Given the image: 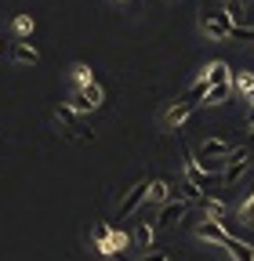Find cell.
Here are the masks:
<instances>
[{
  "instance_id": "6da1fadb",
  "label": "cell",
  "mask_w": 254,
  "mask_h": 261,
  "mask_svg": "<svg viewBox=\"0 0 254 261\" xmlns=\"http://www.w3.org/2000/svg\"><path fill=\"white\" fill-rule=\"evenodd\" d=\"M55 116L62 120V127H66V135H69L73 142H91V138H94V130L84 123V113H77L73 106H58Z\"/></svg>"
},
{
  "instance_id": "7a4b0ae2",
  "label": "cell",
  "mask_w": 254,
  "mask_h": 261,
  "mask_svg": "<svg viewBox=\"0 0 254 261\" xmlns=\"http://www.w3.org/2000/svg\"><path fill=\"white\" fill-rule=\"evenodd\" d=\"M250 145H240V149H233V156H225V167H221V185H236L243 174H247V167H250Z\"/></svg>"
},
{
  "instance_id": "3957f363",
  "label": "cell",
  "mask_w": 254,
  "mask_h": 261,
  "mask_svg": "<svg viewBox=\"0 0 254 261\" xmlns=\"http://www.w3.org/2000/svg\"><path fill=\"white\" fill-rule=\"evenodd\" d=\"M200 29L211 40H229L233 37V22L225 11H200Z\"/></svg>"
},
{
  "instance_id": "277c9868",
  "label": "cell",
  "mask_w": 254,
  "mask_h": 261,
  "mask_svg": "<svg viewBox=\"0 0 254 261\" xmlns=\"http://www.w3.org/2000/svg\"><path fill=\"white\" fill-rule=\"evenodd\" d=\"M102 106V87L98 84H84V87H77V94H73V109L77 113H94V109H98Z\"/></svg>"
},
{
  "instance_id": "5b68a950",
  "label": "cell",
  "mask_w": 254,
  "mask_h": 261,
  "mask_svg": "<svg viewBox=\"0 0 254 261\" xmlns=\"http://www.w3.org/2000/svg\"><path fill=\"white\" fill-rule=\"evenodd\" d=\"M185 211H189L185 200H171V203H164L160 214H156V221H153V225H156V232H160V228H174V225L185 218Z\"/></svg>"
},
{
  "instance_id": "8992f818",
  "label": "cell",
  "mask_w": 254,
  "mask_h": 261,
  "mask_svg": "<svg viewBox=\"0 0 254 261\" xmlns=\"http://www.w3.org/2000/svg\"><path fill=\"white\" fill-rule=\"evenodd\" d=\"M145 196H149V181H138L135 189H127V196L120 200V218H127V214H135L142 203H145Z\"/></svg>"
},
{
  "instance_id": "52a82bcc",
  "label": "cell",
  "mask_w": 254,
  "mask_h": 261,
  "mask_svg": "<svg viewBox=\"0 0 254 261\" xmlns=\"http://www.w3.org/2000/svg\"><path fill=\"white\" fill-rule=\"evenodd\" d=\"M196 236L207 240V243H221V247L233 240V232H225V228H221V221H214V218H207V221L196 225Z\"/></svg>"
},
{
  "instance_id": "ba28073f",
  "label": "cell",
  "mask_w": 254,
  "mask_h": 261,
  "mask_svg": "<svg viewBox=\"0 0 254 261\" xmlns=\"http://www.w3.org/2000/svg\"><path fill=\"white\" fill-rule=\"evenodd\" d=\"M193 156H196V160H225V156H233V145H229L225 138H207Z\"/></svg>"
},
{
  "instance_id": "9c48e42d",
  "label": "cell",
  "mask_w": 254,
  "mask_h": 261,
  "mask_svg": "<svg viewBox=\"0 0 254 261\" xmlns=\"http://www.w3.org/2000/svg\"><path fill=\"white\" fill-rule=\"evenodd\" d=\"M185 178H189V181H193L196 189H207V185H214V181H221L218 174H204V171L196 167V160H193V156H189V160H185Z\"/></svg>"
},
{
  "instance_id": "30bf717a",
  "label": "cell",
  "mask_w": 254,
  "mask_h": 261,
  "mask_svg": "<svg viewBox=\"0 0 254 261\" xmlns=\"http://www.w3.org/2000/svg\"><path fill=\"white\" fill-rule=\"evenodd\" d=\"M207 91H211V84H207V76H200V80H196L193 87H189V91L182 94V102H189V106L196 109V106L204 102V98H207Z\"/></svg>"
},
{
  "instance_id": "8fae6325",
  "label": "cell",
  "mask_w": 254,
  "mask_h": 261,
  "mask_svg": "<svg viewBox=\"0 0 254 261\" xmlns=\"http://www.w3.org/2000/svg\"><path fill=\"white\" fill-rule=\"evenodd\" d=\"M174 196H178V200H185V203H200V200H204V189H196L193 181L185 178V181L174 185Z\"/></svg>"
},
{
  "instance_id": "7c38bea8",
  "label": "cell",
  "mask_w": 254,
  "mask_h": 261,
  "mask_svg": "<svg viewBox=\"0 0 254 261\" xmlns=\"http://www.w3.org/2000/svg\"><path fill=\"white\" fill-rule=\"evenodd\" d=\"M204 76H207V84H211V87H218V84H229V80H233V76H229V65H225V62H211Z\"/></svg>"
},
{
  "instance_id": "4fadbf2b",
  "label": "cell",
  "mask_w": 254,
  "mask_h": 261,
  "mask_svg": "<svg viewBox=\"0 0 254 261\" xmlns=\"http://www.w3.org/2000/svg\"><path fill=\"white\" fill-rule=\"evenodd\" d=\"M225 15L233 25H247V0H225Z\"/></svg>"
},
{
  "instance_id": "5bb4252c",
  "label": "cell",
  "mask_w": 254,
  "mask_h": 261,
  "mask_svg": "<svg viewBox=\"0 0 254 261\" xmlns=\"http://www.w3.org/2000/svg\"><path fill=\"white\" fill-rule=\"evenodd\" d=\"M11 58H15L18 65H37V62H40L37 47H29V44H15V47H11Z\"/></svg>"
},
{
  "instance_id": "9a60e30c",
  "label": "cell",
  "mask_w": 254,
  "mask_h": 261,
  "mask_svg": "<svg viewBox=\"0 0 254 261\" xmlns=\"http://www.w3.org/2000/svg\"><path fill=\"white\" fill-rule=\"evenodd\" d=\"M225 247H229V254H233V261H254V247H247L243 240H236V236H233V240H229Z\"/></svg>"
},
{
  "instance_id": "2e32d148",
  "label": "cell",
  "mask_w": 254,
  "mask_h": 261,
  "mask_svg": "<svg viewBox=\"0 0 254 261\" xmlns=\"http://www.w3.org/2000/svg\"><path fill=\"white\" fill-rule=\"evenodd\" d=\"M229 94H233V80H229V84H218V87H211L204 102H207V106H221V102H229Z\"/></svg>"
},
{
  "instance_id": "e0dca14e",
  "label": "cell",
  "mask_w": 254,
  "mask_h": 261,
  "mask_svg": "<svg viewBox=\"0 0 254 261\" xmlns=\"http://www.w3.org/2000/svg\"><path fill=\"white\" fill-rule=\"evenodd\" d=\"M189 116H193V106H189V102H178V106L167 109V123H174V127H182Z\"/></svg>"
},
{
  "instance_id": "ac0fdd59",
  "label": "cell",
  "mask_w": 254,
  "mask_h": 261,
  "mask_svg": "<svg viewBox=\"0 0 254 261\" xmlns=\"http://www.w3.org/2000/svg\"><path fill=\"white\" fill-rule=\"evenodd\" d=\"M153 236H156V225H153V221H138V232H135V240H138L145 250L153 247Z\"/></svg>"
},
{
  "instance_id": "d6986e66",
  "label": "cell",
  "mask_w": 254,
  "mask_h": 261,
  "mask_svg": "<svg viewBox=\"0 0 254 261\" xmlns=\"http://www.w3.org/2000/svg\"><path fill=\"white\" fill-rule=\"evenodd\" d=\"M145 200L164 203V200H167V181H149V196H145Z\"/></svg>"
},
{
  "instance_id": "ffe728a7",
  "label": "cell",
  "mask_w": 254,
  "mask_h": 261,
  "mask_svg": "<svg viewBox=\"0 0 254 261\" xmlns=\"http://www.w3.org/2000/svg\"><path fill=\"white\" fill-rule=\"evenodd\" d=\"M240 221H247V225H254V192H250V200L240 207Z\"/></svg>"
},
{
  "instance_id": "44dd1931",
  "label": "cell",
  "mask_w": 254,
  "mask_h": 261,
  "mask_svg": "<svg viewBox=\"0 0 254 261\" xmlns=\"http://www.w3.org/2000/svg\"><path fill=\"white\" fill-rule=\"evenodd\" d=\"M233 87H240V91H250V87H254V76H250V73H236V76H233Z\"/></svg>"
},
{
  "instance_id": "7402d4cb",
  "label": "cell",
  "mask_w": 254,
  "mask_h": 261,
  "mask_svg": "<svg viewBox=\"0 0 254 261\" xmlns=\"http://www.w3.org/2000/svg\"><path fill=\"white\" fill-rule=\"evenodd\" d=\"M73 76H77V84H80V87L94 80V76H91V69H87V65H73Z\"/></svg>"
},
{
  "instance_id": "603a6c76",
  "label": "cell",
  "mask_w": 254,
  "mask_h": 261,
  "mask_svg": "<svg viewBox=\"0 0 254 261\" xmlns=\"http://www.w3.org/2000/svg\"><path fill=\"white\" fill-rule=\"evenodd\" d=\"M127 243H131V236H127V232H113V236H109V247H113V250H123Z\"/></svg>"
},
{
  "instance_id": "cb8c5ba5",
  "label": "cell",
  "mask_w": 254,
  "mask_h": 261,
  "mask_svg": "<svg viewBox=\"0 0 254 261\" xmlns=\"http://www.w3.org/2000/svg\"><path fill=\"white\" fill-rule=\"evenodd\" d=\"M15 29L22 33V37H26V33H33V18H29V15H18V18H15Z\"/></svg>"
},
{
  "instance_id": "d4e9b609",
  "label": "cell",
  "mask_w": 254,
  "mask_h": 261,
  "mask_svg": "<svg viewBox=\"0 0 254 261\" xmlns=\"http://www.w3.org/2000/svg\"><path fill=\"white\" fill-rule=\"evenodd\" d=\"M109 236H113V228H109V225H102V221L94 225V240H98V243H109Z\"/></svg>"
},
{
  "instance_id": "484cf974",
  "label": "cell",
  "mask_w": 254,
  "mask_h": 261,
  "mask_svg": "<svg viewBox=\"0 0 254 261\" xmlns=\"http://www.w3.org/2000/svg\"><path fill=\"white\" fill-rule=\"evenodd\" d=\"M142 261H171V254H164V250H145Z\"/></svg>"
},
{
  "instance_id": "4316f807",
  "label": "cell",
  "mask_w": 254,
  "mask_h": 261,
  "mask_svg": "<svg viewBox=\"0 0 254 261\" xmlns=\"http://www.w3.org/2000/svg\"><path fill=\"white\" fill-rule=\"evenodd\" d=\"M247 123H250V127H254V106H250V113H247Z\"/></svg>"
},
{
  "instance_id": "83f0119b",
  "label": "cell",
  "mask_w": 254,
  "mask_h": 261,
  "mask_svg": "<svg viewBox=\"0 0 254 261\" xmlns=\"http://www.w3.org/2000/svg\"><path fill=\"white\" fill-rule=\"evenodd\" d=\"M113 257H116V261H127V257H123V250H116V254H113Z\"/></svg>"
},
{
  "instance_id": "f1b7e54d",
  "label": "cell",
  "mask_w": 254,
  "mask_h": 261,
  "mask_svg": "<svg viewBox=\"0 0 254 261\" xmlns=\"http://www.w3.org/2000/svg\"><path fill=\"white\" fill-rule=\"evenodd\" d=\"M247 98H250V102H254V87H250V91H247Z\"/></svg>"
},
{
  "instance_id": "f546056e",
  "label": "cell",
  "mask_w": 254,
  "mask_h": 261,
  "mask_svg": "<svg viewBox=\"0 0 254 261\" xmlns=\"http://www.w3.org/2000/svg\"><path fill=\"white\" fill-rule=\"evenodd\" d=\"M247 145H254V130H250V142H247Z\"/></svg>"
}]
</instances>
